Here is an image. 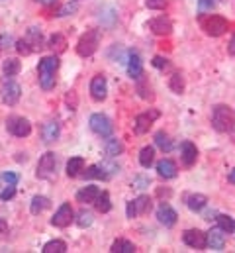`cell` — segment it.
I'll use <instances>...</instances> for the list:
<instances>
[{
	"instance_id": "obj_14",
	"label": "cell",
	"mask_w": 235,
	"mask_h": 253,
	"mask_svg": "<svg viewBox=\"0 0 235 253\" xmlns=\"http://www.w3.org/2000/svg\"><path fill=\"white\" fill-rule=\"evenodd\" d=\"M90 94H92V98L98 100V102L108 96V83H106V79H104L102 75H96V77L90 81Z\"/></svg>"
},
{
	"instance_id": "obj_18",
	"label": "cell",
	"mask_w": 235,
	"mask_h": 253,
	"mask_svg": "<svg viewBox=\"0 0 235 253\" xmlns=\"http://www.w3.org/2000/svg\"><path fill=\"white\" fill-rule=\"evenodd\" d=\"M59 133H61V129H59V124L55 120H47L43 127H41V139L45 141V143H53V141H57Z\"/></svg>"
},
{
	"instance_id": "obj_30",
	"label": "cell",
	"mask_w": 235,
	"mask_h": 253,
	"mask_svg": "<svg viewBox=\"0 0 235 253\" xmlns=\"http://www.w3.org/2000/svg\"><path fill=\"white\" fill-rule=\"evenodd\" d=\"M94 206H96V210H98V212H102V214L110 212V210H112L110 194H108V192H100V194H98V198H96V202H94Z\"/></svg>"
},
{
	"instance_id": "obj_48",
	"label": "cell",
	"mask_w": 235,
	"mask_h": 253,
	"mask_svg": "<svg viewBox=\"0 0 235 253\" xmlns=\"http://www.w3.org/2000/svg\"><path fill=\"white\" fill-rule=\"evenodd\" d=\"M228 51L232 53V55H235V34L232 36V40H230V45H228Z\"/></svg>"
},
{
	"instance_id": "obj_13",
	"label": "cell",
	"mask_w": 235,
	"mask_h": 253,
	"mask_svg": "<svg viewBox=\"0 0 235 253\" xmlns=\"http://www.w3.org/2000/svg\"><path fill=\"white\" fill-rule=\"evenodd\" d=\"M71 222H73V208H71L69 202H65V204L59 206V210L55 212V216L51 218V224L57 226V228H67Z\"/></svg>"
},
{
	"instance_id": "obj_38",
	"label": "cell",
	"mask_w": 235,
	"mask_h": 253,
	"mask_svg": "<svg viewBox=\"0 0 235 253\" xmlns=\"http://www.w3.org/2000/svg\"><path fill=\"white\" fill-rule=\"evenodd\" d=\"M16 49H18V53H22V55H30L34 49H32V45L22 38V40H18L16 42Z\"/></svg>"
},
{
	"instance_id": "obj_34",
	"label": "cell",
	"mask_w": 235,
	"mask_h": 253,
	"mask_svg": "<svg viewBox=\"0 0 235 253\" xmlns=\"http://www.w3.org/2000/svg\"><path fill=\"white\" fill-rule=\"evenodd\" d=\"M169 86H171L173 92L182 94V92H184V77H182L180 73H173L171 79H169Z\"/></svg>"
},
{
	"instance_id": "obj_15",
	"label": "cell",
	"mask_w": 235,
	"mask_h": 253,
	"mask_svg": "<svg viewBox=\"0 0 235 253\" xmlns=\"http://www.w3.org/2000/svg\"><path fill=\"white\" fill-rule=\"evenodd\" d=\"M157 218H159V222H161L163 226L171 228V226H175V224H176V218H178V214H176L175 208H173L171 204L163 202V204L157 208Z\"/></svg>"
},
{
	"instance_id": "obj_33",
	"label": "cell",
	"mask_w": 235,
	"mask_h": 253,
	"mask_svg": "<svg viewBox=\"0 0 235 253\" xmlns=\"http://www.w3.org/2000/svg\"><path fill=\"white\" fill-rule=\"evenodd\" d=\"M133 204H135V214H147L151 210V198L145 196V194H141L139 198H135Z\"/></svg>"
},
{
	"instance_id": "obj_32",
	"label": "cell",
	"mask_w": 235,
	"mask_h": 253,
	"mask_svg": "<svg viewBox=\"0 0 235 253\" xmlns=\"http://www.w3.org/2000/svg\"><path fill=\"white\" fill-rule=\"evenodd\" d=\"M216 220H218V228H222L226 234H234V232H235V220L232 218V216L220 214Z\"/></svg>"
},
{
	"instance_id": "obj_7",
	"label": "cell",
	"mask_w": 235,
	"mask_h": 253,
	"mask_svg": "<svg viewBox=\"0 0 235 253\" xmlns=\"http://www.w3.org/2000/svg\"><path fill=\"white\" fill-rule=\"evenodd\" d=\"M88 124H90V129H92L94 133H98V135H102V137H110L112 131H114L112 120H110L108 116H104V114H92Z\"/></svg>"
},
{
	"instance_id": "obj_41",
	"label": "cell",
	"mask_w": 235,
	"mask_h": 253,
	"mask_svg": "<svg viewBox=\"0 0 235 253\" xmlns=\"http://www.w3.org/2000/svg\"><path fill=\"white\" fill-rule=\"evenodd\" d=\"M14 194H16V185H6L4 190H0L2 200H10V198H14Z\"/></svg>"
},
{
	"instance_id": "obj_23",
	"label": "cell",
	"mask_w": 235,
	"mask_h": 253,
	"mask_svg": "<svg viewBox=\"0 0 235 253\" xmlns=\"http://www.w3.org/2000/svg\"><path fill=\"white\" fill-rule=\"evenodd\" d=\"M80 171H84V159L82 157H71L67 161V175L69 177H78Z\"/></svg>"
},
{
	"instance_id": "obj_42",
	"label": "cell",
	"mask_w": 235,
	"mask_h": 253,
	"mask_svg": "<svg viewBox=\"0 0 235 253\" xmlns=\"http://www.w3.org/2000/svg\"><path fill=\"white\" fill-rule=\"evenodd\" d=\"M149 183H151V181H149L147 177H135L131 185H133V189H145V187H149Z\"/></svg>"
},
{
	"instance_id": "obj_37",
	"label": "cell",
	"mask_w": 235,
	"mask_h": 253,
	"mask_svg": "<svg viewBox=\"0 0 235 253\" xmlns=\"http://www.w3.org/2000/svg\"><path fill=\"white\" fill-rule=\"evenodd\" d=\"M77 224H78V228H88L92 224V212L80 210L78 212V218H77Z\"/></svg>"
},
{
	"instance_id": "obj_9",
	"label": "cell",
	"mask_w": 235,
	"mask_h": 253,
	"mask_svg": "<svg viewBox=\"0 0 235 253\" xmlns=\"http://www.w3.org/2000/svg\"><path fill=\"white\" fill-rule=\"evenodd\" d=\"M159 116H161L159 110H149V112L139 114V116L135 118V124H133L135 133H147V131L151 129V126H153V122H155Z\"/></svg>"
},
{
	"instance_id": "obj_28",
	"label": "cell",
	"mask_w": 235,
	"mask_h": 253,
	"mask_svg": "<svg viewBox=\"0 0 235 253\" xmlns=\"http://www.w3.org/2000/svg\"><path fill=\"white\" fill-rule=\"evenodd\" d=\"M2 71H4V75L6 77H14V75H18L20 71H22V63L16 59V57H8L4 65H2Z\"/></svg>"
},
{
	"instance_id": "obj_19",
	"label": "cell",
	"mask_w": 235,
	"mask_h": 253,
	"mask_svg": "<svg viewBox=\"0 0 235 253\" xmlns=\"http://www.w3.org/2000/svg\"><path fill=\"white\" fill-rule=\"evenodd\" d=\"M157 173L163 179H175L176 177V163L173 159H161L157 163Z\"/></svg>"
},
{
	"instance_id": "obj_5",
	"label": "cell",
	"mask_w": 235,
	"mask_h": 253,
	"mask_svg": "<svg viewBox=\"0 0 235 253\" xmlns=\"http://www.w3.org/2000/svg\"><path fill=\"white\" fill-rule=\"evenodd\" d=\"M55 169H57V155L53 153V151H47V153H43L41 155V159H39V163H38V171H36V175L39 177V179H53L55 177Z\"/></svg>"
},
{
	"instance_id": "obj_51",
	"label": "cell",
	"mask_w": 235,
	"mask_h": 253,
	"mask_svg": "<svg viewBox=\"0 0 235 253\" xmlns=\"http://www.w3.org/2000/svg\"><path fill=\"white\" fill-rule=\"evenodd\" d=\"M228 181H230L232 185H235V169H234V171H230V175H228Z\"/></svg>"
},
{
	"instance_id": "obj_24",
	"label": "cell",
	"mask_w": 235,
	"mask_h": 253,
	"mask_svg": "<svg viewBox=\"0 0 235 253\" xmlns=\"http://www.w3.org/2000/svg\"><path fill=\"white\" fill-rule=\"evenodd\" d=\"M153 161H155V149H153L151 145H145V147L139 151V163H141V167L149 169V167L153 165Z\"/></svg>"
},
{
	"instance_id": "obj_27",
	"label": "cell",
	"mask_w": 235,
	"mask_h": 253,
	"mask_svg": "<svg viewBox=\"0 0 235 253\" xmlns=\"http://www.w3.org/2000/svg\"><path fill=\"white\" fill-rule=\"evenodd\" d=\"M104 151H106V155H110V157H116V155H121L123 153V143L116 139V137H110L108 141H106V145H104Z\"/></svg>"
},
{
	"instance_id": "obj_21",
	"label": "cell",
	"mask_w": 235,
	"mask_h": 253,
	"mask_svg": "<svg viewBox=\"0 0 235 253\" xmlns=\"http://www.w3.org/2000/svg\"><path fill=\"white\" fill-rule=\"evenodd\" d=\"M24 40L32 45V49H34V51H36V49H39V47L43 45V36H41V30H38V28H30Z\"/></svg>"
},
{
	"instance_id": "obj_44",
	"label": "cell",
	"mask_w": 235,
	"mask_h": 253,
	"mask_svg": "<svg viewBox=\"0 0 235 253\" xmlns=\"http://www.w3.org/2000/svg\"><path fill=\"white\" fill-rule=\"evenodd\" d=\"M0 179H2L6 185H18V175H16V173H4Z\"/></svg>"
},
{
	"instance_id": "obj_46",
	"label": "cell",
	"mask_w": 235,
	"mask_h": 253,
	"mask_svg": "<svg viewBox=\"0 0 235 253\" xmlns=\"http://www.w3.org/2000/svg\"><path fill=\"white\" fill-rule=\"evenodd\" d=\"M151 63H153V67H157V69H165V67H169V61H167L165 57H159V55H157V57H153V61H151Z\"/></svg>"
},
{
	"instance_id": "obj_47",
	"label": "cell",
	"mask_w": 235,
	"mask_h": 253,
	"mask_svg": "<svg viewBox=\"0 0 235 253\" xmlns=\"http://www.w3.org/2000/svg\"><path fill=\"white\" fill-rule=\"evenodd\" d=\"M137 214H135V204H133V200H129L127 202V218H135Z\"/></svg>"
},
{
	"instance_id": "obj_4",
	"label": "cell",
	"mask_w": 235,
	"mask_h": 253,
	"mask_svg": "<svg viewBox=\"0 0 235 253\" xmlns=\"http://www.w3.org/2000/svg\"><path fill=\"white\" fill-rule=\"evenodd\" d=\"M202 28H204V32H206L208 36L220 38V36H224V34L228 32L230 24H228V20H226L224 16L212 14V16H208V18H202Z\"/></svg>"
},
{
	"instance_id": "obj_43",
	"label": "cell",
	"mask_w": 235,
	"mask_h": 253,
	"mask_svg": "<svg viewBox=\"0 0 235 253\" xmlns=\"http://www.w3.org/2000/svg\"><path fill=\"white\" fill-rule=\"evenodd\" d=\"M214 6H216V0H198V10H200V12L212 10Z\"/></svg>"
},
{
	"instance_id": "obj_20",
	"label": "cell",
	"mask_w": 235,
	"mask_h": 253,
	"mask_svg": "<svg viewBox=\"0 0 235 253\" xmlns=\"http://www.w3.org/2000/svg\"><path fill=\"white\" fill-rule=\"evenodd\" d=\"M98 194H100V189H98V187L88 185V187H84L82 190L77 192V200L82 202V204H90V202H96Z\"/></svg>"
},
{
	"instance_id": "obj_40",
	"label": "cell",
	"mask_w": 235,
	"mask_h": 253,
	"mask_svg": "<svg viewBox=\"0 0 235 253\" xmlns=\"http://www.w3.org/2000/svg\"><path fill=\"white\" fill-rule=\"evenodd\" d=\"M149 10H165L169 6V0H145Z\"/></svg>"
},
{
	"instance_id": "obj_50",
	"label": "cell",
	"mask_w": 235,
	"mask_h": 253,
	"mask_svg": "<svg viewBox=\"0 0 235 253\" xmlns=\"http://www.w3.org/2000/svg\"><path fill=\"white\" fill-rule=\"evenodd\" d=\"M6 228H8L6 220H4V218H0V234H4V232H6Z\"/></svg>"
},
{
	"instance_id": "obj_25",
	"label": "cell",
	"mask_w": 235,
	"mask_h": 253,
	"mask_svg": "<svg viewBox=\"0 0 235 253\" xmlns=\"http://www.w3.org/2000/svg\"><path fill=\"white\" fill-rule=\"evenodd\" d=\"M67 38L63 36V34H53L51 38H49V47L55 51V53H63V51H67Z\"/></svg>"
},
{
	"instance_id": "obj_31",
	"label": "cell",
	"mask_w": 235,
	"mask_h": 253,
	"mask_svg": "<svg viewBox=\"0 0 235 253\" xmlns=\"http://www.w3.org/2000/svg\"><path fill=\"white\" fill-rule=\"evenodd\" d=\"M110 252L112 253H135V246H133L131 242H127V240H116V242L112 244Z\"/></svg>"
},
{
	"instance_id": "obj_11",
	"label": "cell",
	"mask_w": 235,
	"mask_h": 253,
	"mask_svg": "<svg viewBox=\"0 0 235 253\" xmlns=\"http://www.w3.org/2000/svg\"><path fill=\"white\" fill-rule=\"evenodd\" d=\"M206 246L214 252H222L226 248V232L222 228H212L206 234Z\"/></svg>"
},
{
	"instance_id": "obj_10",
	"label": "cell",
	"mask_w": 235,
	"mask_h": 253,
	"mask_svg": "<svg viewBox=\"0 0 235 253\" xmlns=\"http://www.w3.org/2000/svg\"><path fill=\"white\" fill-rule=\"evenodd\" d=\"M182 242L188 246V248H194V250H204L208 248L206 246V234L200 232V230H186L182 234Z\"/></svg>"
},
{
	"instance_id": "obj_2",
	"label": "cell",
	"mask_w": 235,
	"mask_h": 253,
	"mask_svg": "<svg viewBox=\"0 0 235 253\" xmlns=\"http://www.w3.org/2000/svg\"><path fill=\"white\" fill-rule=\"evenodd\" d=\"M212 126H214V129H218L222 133L232 131L235 126V116L232 112V108L226 106V104L214 106V110H212Z\"/></svg>"
},
{
	"instance_id": "obj_29",
	"label": "cell",
	"mask_w": 235,
	"mask_h": 253,
	"mask_svg": "<svg viewBox=\"0 0 235 253\" xmlns=\"http://www.w3.org/2000/svg\"><path fill=\"white\" fill-rule=\"evenodd\" d=\"M49 204H51V202H49L47 196H34L30 210H32V214H41L45 208H49Z\"/></svg>"
},
{
	"instance_id": "obj_6",
	"label": "cell",
	"mask_w": 235,
	"mask_h": 253,
	"mask_svg": "<svg viewBox=\"0 0 235 253\" xmlns=\"http://www.w3.org/2000/svg\"><path fill=\"white\" fill-rule=\"evenodd\" d=\"M22 96V88L16 81H12L10 77H4V83H2V100L8 104V106H14Z\"/></svg>"
},
{
	"instance_id": "obj_35",
	"label": "cell",
	"mask_w": 235,
	"mask_h": 253,
	"mask_svg": "<svg viewBox=\"0 0 235 253\" xmlns=\"http://www.w3.org/2000/svg\"><path fill=\"white\" fill-rule=\"evenodd\" d=\"M155 143H157L163 151H167V153L173 149V141H171V137H169L165 131H157V133H155Z\"/></svg>"
},
{
	"instance_id": "obj_49",
	"label": "cell",
	"mask_w": 235,
	"mask_h": 253,
	"mask_svg": "<svg viewBox=\"0 0 235 253\" xmlns=\"http://www.w3.org/2000/svg\"><path fill=\"white\" fill-rule=\"evenodd\" d=\"M34 2H38V4H43V6H51V4H55L57 0H34Z\"/></svg>"
},
{
	"instance_id": "obj_12",
	"label": "cell",
	"mask_w": 235,
	"mask_h": 253,
	"mask_svg": "<svg viewBox=\"0 0 235 253\" xmlns=\"http://www.w3.org/2000/svg\"><path fill=\"white\" fill-rule=\"evenodd\" d=\"M149 30L155 34V36H169L173 32V22L167 18V16H157L153 20H149Z\"/></svg>"
},
{
	"instance_id": "obj_52",
	"label": "cell",
	"mask_w": 235,
	"mask_h": 253,
	"mask_svg": "<svg viewBox=\"0 0 235 253\" xmlns=\"http://www.w3.org/2000/svg\"><path fill=\"white\" fill-rule=\"evenodd\" d=\"M0 51H2V47H0Z\"/></svg>"
},
{
	"instance_id": "obj_17",
	"label": "cell",
	"mask_w": 235,
	"mask_h": 253,
	"mask_svg": "<svg viewBox=\"0 0 235 253\" xmlns=\"http://www.w3.org/2000/svg\"><path fill=\"white\" fill-rule=\"evenodd\" d=\"M127 73L131 79H139L143 77V63H141V57L135 53V51H129L127 53Z\"/></svg>"
},
{
	"instance_id": "obj_26",
	"label": "cell",
	"mask_w": 235,
	"mask_h": 253,
	"mask_svg": "<svg viewBox=\"0 0 235 253\" xmlns=\"http://www.w3.org/2000/svg\"><path fill=\"white\" fill-rule=\"evenodd\" d=\"M206 202H208V198H206L204 194H190L188 200H186V204H188V208H190L192 212H200V210L206 206Z\"/></svg>"
},
{
	"instance_id": "obj_39",
	"label": "cell",
	"mask_w": 235,
	"mask_h": 253,
	"mask_svg": "<svg viewBox=\"0 0 235 253\" xmlns=\"http://www.w3.org/2000/svg\"><path fill=\"white\" fill-rule=\"evenodd\" d=\"M137 81H139V84H137V92H139V96H141V98H153V94H151V86H147V84L141 81V77H139Z\"/></svg>"
},
{
	"instance_id": "obj_8",
	"label": "cell",
	"mask_w": 235,
	"mask_h": 253,
	"mask_svg": "<svg viewBox=\"0 0 235 253\" xmlns=\"http://www.w3.org/2000/svg\"><path fill=\"white\" fill-rule=\"evenodd\" d=\"M6 127H8V131H10L12 135H16V137H26V135H30V131H32V124H30L26 118H22V116H10V118L6 120Z\"/></svg>"
},
{
	"instance_id": "obj_1",
	"label": "cell",
	"mask_w": 235,
	"mask_h": 253,
	"mask_svg": "<svg viewBox=\"0 0 235 253\" xmlns=\"http://www.w3.org/2000/svg\"><path fill=\"white\" fill-rule=\"evenodd\" d=\"M59 69V57L57 55H49V57H43L39 61L38 67V73H39V84L43 90H51L55 86V73Z\"/></svg>"
},
{
	"instance_id": "obj_16",
	"label": "cell",
	"mask_w": 235,
	"mask_h": 253,
	"mask_svg": "<svg viewBox=\"0 0 235 253\" xmlns=\"http://www.w3.org/2000/svg\"><path fill=\"white\" fill-rule=\"evenodd\" d=\"M180 159H182V163H184L186 167H192V165L196 163V159H198V149H196V145H194L192 141H182V145H180Z\"/></svg>"
},
{
	"instance_id": "obj_3",
	"label": "cell",
	"mask_w": 235,
	"mask_h": 253,
	"mask_svg": "<svg viewBox=\"0 0 235 253\" xmlns=\"http://www.w3.org/2000/svg\"><path fill=\"white\" fill-rule=\"evenodd\" d=\"M100 38H102V34H100V30H96V28L84 32V34L80 36L78 43H77V53H78L80 57H90V55L98 49Z\"/></svg>"
},
{
	"instance_id": "obj_45",
	"label": "cell",
	"mask_w": 235,
	"mask_h": 253,
	"mask_svg": "<svg viewBox=\"0 0 235 253\" xmlns=\"http://www.w3.org/2000/svg\"><path fill=\"white\" fill-rule=\"evenodd\" d=\"M73 12H77V4H65L61 10H59V14L57 16H69V14H73Z\"/></svg>"
},
{
	"instance_id": "obj_22",
	"label": "cell",
	"mask_w": 235,
	"mask_h": 253,
	"mask_svg": "<svg viewBox=\"0 0 235 253\" xmlns=\"http://www.w3.org/2000/svg\"><path fill=\"white\" fill-rule=\"evenodd\" d=\"M84 179H100V181H106L110 179V173H106V169L102 165H90L84 173H82Z\"/></svg>"
},
{
	"instance_id": "obj_36",
	"label": "cell",
	"mask_w": 235,
	"mask_h": 253,
	"mask_svg": "<svg viewBox=\"0 0 235 253\" xmlns=\"http://www.w3.org/2000/svg\"><path fill=\"white\" fill-rule=\"evenodd\" d=\"M43 253H65L67 252V244L65 242H61V240H53V242H47L45 246H43Z\"/></svg>"
}]
</instances>
